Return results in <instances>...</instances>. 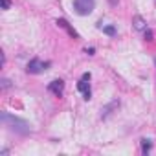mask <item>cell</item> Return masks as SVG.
<instances>
[{
    "label": "cell",
    "instance_id": "6da1fadb",
    "mask_svg": "<svg viewBox=\"0 0 156 156\" xmlns=\"http://www.w3.org/2000/svg\"><path fill=\"white\" fill-rule=\"evenodd\" d=\"M2 121L6 123V125H9L13 130H19V132H22V134H26L28 130H30V125L24 121V119H19V118H13V116H9L8 112H4L2 116Z\"/></svg>",
    "mask_w": 156,
    "mask_h": 156
},
{
    "label": "cell",
    "instance_id": "7a4b0ae2",
    "mask_svg": "<svg viewBox=\"0 0 156 156\" xmlns=\"http://www.w3.org/2000/svg\"><path fill=\"white\" fill-rule=\"evenodd\" d=\"M94 8H96V0H73V9L81 17L90 15L94 11Z\"/></svg>",
    "mask_w": 156,
    "mask_h": 156
},
{
    "label": "cell",
    "instance_id": "3957f363",
    "mask_svg": "<svg viewBox=\"0 0 156 156\" xmlns=\"http://www.w3.org/2000/svg\"><path fill=\"white\" fill-rule=\"evenodd\" d=\"M50 66V62H42V61H39V59H31L30 62H28V73H41L42 70H46Z\"/></svg>",
    "mask_w": 156,
    "mask_h": 156
},
{
    "label": "cell",
    "instance_id": "277c9868",
    "mask_svg": "<svg viewBox=\"0 0 156 156\" xmlns=\"http://www.w3.org/2000/svg\"><path fill=\"white\" fill-rule=\"evenodd\" d=\"M77 90H79V92H83V98H85L87 101L92 98V92H90V85H88L85 79H81L79 83H77Z\"/></svg>",
    "mask_w": 156,
    "mask_h": 156
},
{
    "label": "cell",
    "instance_id": "5b68a950",
    "mask_svg": "<svg viewBox=\"0 0 156 156\" xmlns=\"http://www.w3.org/2000/svg\"><path fill=\"white\" fill-rule=\"evenodd\" d=\"M62 88H64V83H62L61 79H55V81H51V83L48 85V90L53 92L55 96H61V94H62Z\"/></svg>",
    "mask_w": 156,
    "mask_h": 156
},
{
    "label": "cell",
    "instance_id": "8992f818",
    "mask_svg": "<svg viewBox=\"0 0 156 156\" xmlns=\"http://www.w3.org/2000/svg\"><path fill=\"white\" fill-rule=\"evenodd\" d=\"M57 26H59V28H64V30H66V31H68V33H70L73 39H79L77 31H75V30H73V28H72V26H70V24H68L64 19H59V20H57Z\"/></svg>",
    "mask_w": 156,
    "mask_h": 156
},
{
    "label": "cell",
    "instance_id": "52a82bcc",
    "mask_svg": "<svg viewBox=\"0 0 156 156\" xmlns=\"http://www.w3.org/2000/svg\"><path fill=\"white\" fill-rule=\"evenodd\" d=\"M132 24H134V28H136L138 31H145V28H147V22H145L143 17H140V15H136V17L132 19Z\"/></svg>",
    "mask_w": 156,
    "mask_h": 156
},
{
    "label": "cell",
    "instance_id": "ba28073f",
    "mask_svg": "<svg viewBox=\"0 0 156 156\" xmlns=\"http://www.w3.org/2000/svg\"><path fill=\"white\" fill-rule=\"evenodd\" d=\"M116 107H119V101H118V99H114V101H112V103H108L105 108H101V118H107V116L116 108Z\"/></svg>",
    "mask_w": 156,
    "mask_h": 156
},
{
    "label": "cell",
    "instance_id": "9c48e42d",
    "mask_svg": "<svg viewBox=\"0 0 156 156\" xmlns=\"http://www.w3.org/2000/svg\"><path fill=\"white\" fill-rule=\"evenodd\" d=\"M151 147H152V143H151V140H147V138H143V140H141V152H143V154H147V152L151 151Z\"/></svg>",
    "mask_w": 156,
    "mask_h": 156
},
{
    "label": "cell",
    "instance_id": "30bf717a",
    "mask_svg": "<svg viewBox=\"0 0 156 156\" xmlns=\"http://www.w3.org/2000/svg\"><path fill=\"white\" fill-rule=\"evenodd\" d=\"M103 30V33H107L108 37H114L116 35V28L114 26H105V28H101Z\"/></svg>",
    "mask_w": 156,
    "mask_h": 156
},
{
    "label": "cell",
    "instance_id": "8fae6325",
    "mask_svg": "<svg viewBox=\"0 0 156 156\" xmlns=\"http://www.w3.org/2000/svg\"><path fill=\"white\" fill-rule=\"evenodd\" d=\"M0 4H2V9H9V6H11V2H9V0H2Z\"/></svg>",
    "mask_w": 156,
    "mask_h": 156
},
{
    "label": "cell",
    "instance_id": "7c38bea8",
    "mask_svg": "<svg viewBox=\"0 0 156 156\" xmlns=\"http://www.w3.org/2000/svg\"><path fill=\"white\" fill-rule=\"evenodd\" d=\"M11 87V81L9 79H2V88H9Z\"/></svg>",
    "mask_w": 156,
    "mask_h": 156
},
{
    "label": "cell",
    "instance_id": "4fadbf2b",
    "mask_svg": "<svg viewBox=\"0 0 156 156\" xmlns=\"http://www.w3.org/2000/svg\"><path fill=\"white\" fill-rule=\"evenodd\" d=\"M145 39H147V41H152V31L145 30Z\"/></svg>",
    "mask_w": 156,
    "mask_h": 156
},
{
    "label": "cell",
    "instance_id": "5bb4252c",
    "mask_svg": "<svg viewBox=\"0 0 156 156\" xmlns=\"http://www.w3.org/2000/svg\"><path fill=\"white\" fill-rule=\"evenodd\" d=\"M90 77H92L90 72H85V73H83V79H85V81H90Z\"/></svg>",
    "mask_w": 156,
    "mask_h": 156
},
{
    "label": "cell",
    "instance_id": "9a60e30c",
    "mask_svg": "<svg viewBox=\"0 0 156 156\" xmlns=\"http://www.w3.org/2000/svg\"><path fill=\"white\" fill-rule=\"evenodd\" d=\"M87 53H88V55H94V53H96V50H94V48H87Z\"/></svg>",
    "mask_w": 156,
    "mask_h": 156
},
{
    "label": "cell",
    "instance_id": "2e32d148",
    "mask_svg": "<svg viewBox=\"0 0 156 156\" xmlns=\"http://www.w3.org/2000/svg\"><path fill=\"white\" fill-rule=\"evenodd\" d=\"M110 4H112V6H116V4H118V0H110Z\"/></svg>",
    "mask_w": 156,
    "mask_h": 156
}]
</instances>
